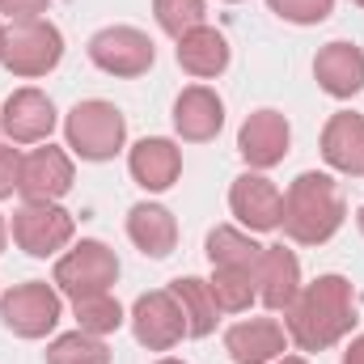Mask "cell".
Wrapping results in <instances>:
<instances>
[{
	"label": "cell",
	"instance_id": "12",
	"mask_svg": "<svg viewBox=\"0 0 364 364\" xmlns=\"http://www.w3.org/2000/svg\"><path fill=\"white\" fill-rule=\"evenodd\" d=\"M288 144H292V127H288V119L272 110V106H263V110H255V114H246V123H242V132H237V153H242V161L250 166V170H275L284 157H288Z\"/></svg>",
	"mask_w": 364,
	"mask_h": 364
},
{
	"label": "cell",
	"instance_id": "10",
	"mask_svg": "<svg viewBox=\"0 0 364 364\" xmlns=\"http://www.w3.org/2000/svg\"><path fill=\"white\" fill-rule=\"evenodd\" d=\"M77 182L73 170V153L68 149H55L51 140L34 153L21 157V182H17V195L26 203H60Z\"/></svg>",
	"mask_w": 364,
	"mask_h": 364
},
{
	"label": "cell",
	"instance_id": "20",
	"mask_svg": "<svg viewBox=\"0 0 364 364\" xmlns=\"http://www.w3.org/2000/svg\"><path fill=\"white\" fill-rule=\"evenodd\" d=\"M322 157L331 170L348 174V178H364V114L339 110L326 119L322 127Z\"/></svg>",
	"mask_w": 364,
	"mask_h": 364
},
{
	"label": "cell",
	"instance_id": "7",
	"mask_svg": "<svg viewBox=\"0 0 364 364\" xmlns=\"http://www.w3.org/2000/svg\"><path fill=\"white\" fill-rule=\"evenodd\" d=\"M9 233H13L17 250H26L30 259H55L60 250L73 246L77 220L64 203H21L13 212Z\"/></svg>",
	"mask_w": 364,
	"mask_h": 364
},
{
	"label": "cell",
	"instance_id": "9",
	"mask_svg": "<svg viewBox=\"0 0 364 364\" xmlns=\"http://www.w3.org/2000/svg\"><path fill=\"white\" fill-rule=\"evenodd\" d=\"M127 322H132L136 343L149 352H170L186 339V318H182V305L170 288H153V292L136 296Z\"/></svg>",
	"mask_w": 364,
	"mask_h": 364
},
{
	"label": "cell",
	"instance_id": "36",
	"mask_svg": "<svg viewBox=\"0 0 364 364\" xmlns=\"http://www.w3.org/2000/svg\"><path fill=\"white\" fill-rule=\"evenodd\" d=\"M0 43H4V21H0Z\"/></svg>",
	"mask_w": 364,
	"mask_h": 364
},
{
	"label": "cell",
	"instance_id": "30",
	"mask_svg": "<svg viewBox=\"0 0 364 364\" xmlns=\"http://www.w3.org/2000/svg\"><path fill=\"white\" fill-rule=\"evenodd\" d=\"M51 0H0V13L9 21H26V17H43Z\"/></svg>",
	"mask_w": 364,
	"mask_h": 364
},
{
	"label": "cell",
	"instance_id": "13",
	"mask_svg": "<svg viewBox=\"0 0 364 364\" xmlns=\"http://www.w3.org/2000/svg\"><path fill=\"white\" fill-rule=\"evenodd\" d=\"M229 212L237 216L242 229L272 233V229H279V216H284V191L267 174L250 170V174L233 178V186H229Z\"/></svg>",
	"mask_w": 364,
	"mask_h": 364
},
{
	"label": "cell",
	"instance_id": "22",
	"mask_svg": "<svg viewBox=\"0 0 364 364\" xmlns=\"http://www.w3.org/2000/svg\"><path fill=\"white\" fill-rule=\"evenodd\" d=\"M203 250H208V263H212V267L250 272V275H255L259 259H263V246H259L246 229H233V225H216V229L208 233Z\"/></svg>",
	"mask_w": 364,
	"mask_h": 364
},
{
	"label": "cell",
	"instance_id": "29",
	"mask_svg": "<svg viewBox=\"0 0 364 364\" xmlns=\"http://www.w3.org/2000/svg\"><path fill=\"white\" fill-rule=\"evenodd\" d=\"M21 182V153L13 144H0V199H13Z\"/></svg>",
	"mask_w": 364,
	"mask_h": 364
},
{
	"label": "cell",
	"instance_id": "21",
	"mask_svg": "<svg viewBox=\"0 0 364 364\" xmlns=\"http://www.w3.org/2000/svg\"><path fill=\"white\" fill-rule=\"evenodd\" d=\"M178 68L195 81H212L229 68V38L216 30V26H199L191 34L178 38Z\"/></svg>",
	"mask_w": 364,
	"mask_h": 364
},
{
	"label": "cell",
	"instance_id": "27",
	"mask_svg": "<svg viewBox=\"0 0 364 364\" xmlns=\"http://www.w3.org/2000/svg\"><path fill=\"white\" fill-rule=\"evenodd\" d=\"M153 17H157V26H161L174 43H178L182 34L208 26V9H203V0H153Z\"/></svg>",
	"mask_w": 364,
	"mask_h": 364
},
{
	"label": "cell",
	"instance_id": "34",
	"mask_svg": "<svg viewBox=\"0 0 364 364\" xmlns=\"http://www.w3.org/2000/svg\"><path fill=\"white\" fill-rule=\"evenodd\" d=\"M157 364H186V360H174V356H161Z\"/></svg>",
	"mask_w": 364,
	"mask_h": 364
},
{
	"label": "cell",
	"instance_id": "15",
	"mask_svg": "<svg viewBox=\"0 0 364 364\" xmlns=\"http://www.w3.org/2000/svg\"><path fill=\"white\" fill-rule=\"evenodd\" d=\"M225 127V102L212 85H186L174 97V132L186 144H208Z\"/></svg>",
	"mask_w": 364,
	"mask_h": 364
},
{
	"label": "cell",
	"instance_id": "1",
	"mask_svg": "<svg viewBox=\"0 0 364 364\" xmlns=\"http://www.w3.org/2000/svg\"><path fill=\"white\" fill-rule=\"evenodd\" d=\"M356 326V288L343 275H318L314 284H301L296 301L284 309L288 343L301 352H326L339 339H348Z\"/></svg>",
	"mask_w": 364,
	"mask_h": 364
},
{
	"label": "cell",
	"instance_id": "5",
	"mask_svg": "<svg viewBox=\"0 0 364 364\" xmlns=\"http://www.w3.org/2000/svg\"><path fill=\"white\" fill-rule=\"evenodd\" d=\"M64 318V296L55 284L47 279H26L13 284L0 296V322L4 331H13L17 339H47Z\"/></svg>",
	"mask_w": 364,
	"mask_h": 364
},
{
	"label": "cell",
	"instance_id": "33",
	"mask_svg": "<svg viewBox=\"0 0 364 364\" xmlns=\"http://www.w3.org/2000/svg\"><path fill=\"white\" fill-rule=\"evenodd\" d=\"M272 364H309L305 356H279V360H272Z\"/></svg>",
	"mask_w": 364,
	"mask_h": 364
},
{
	"label": "cell",
	"instance_id": "24",
	"mask_svg": "<svg viewBox=\"0 0 364 364\" xmlns=\"http://www.w3.org/2000/svg\"><path fill=\"white\" fill-rule=\"evenodd\" d=\"M73 318H77V331L97 335V339L114 335V331L127 322V314H123V305L114 301V292H90V296H77V301H73Z\"/></svg>",
	"mask_w": 364,
	"mask_h": 364
},
{
	"label": "cell",
	"instance_id": "17",
	"mask_svg": "<svg viewBox=\"0 0 364 364\" xmlns=\"http://www.w3.org/2000/svg\"><path fill=\"white\" fill-rule=\"evenodd\" d=\"M314 77H318L322 93H331V97H339V102L356 97V93L364 90V51L356 43H348V38L326 43V47L314 55Z\"/></svg>",
	"mask_w": 364,
	"mask_h": 364
},
{
	"label": "cell",
	"instance_id": "35",
	"mask_svg": "<svg viewBox=\"0 0 364 364\" xmlns=\"http://www.w3.org/2000/svg\"><path fill=\"white\" fill-rule=\"evenodd\" d=\"M356 225H360V233H364V208H360V212H356Z\"/></svg>",
	"mask_w": 364,
	"mask_h": 364
},
{
	"label": "cell",
	"instance_id": "11",
	"mask_svg": "<svg viewBox=\"0 0 364 364\" xmlns=\"http://www.w3.org/2000/svg\"><path fill=\"white\" fill-rule=\"evenodd\" d=\"M0 132L9 144H47L55 132V102L43 90H13L0 106Z\"/></svg>",
	"mask_w": 364,
	"mask_h": 364
},
{
	"label": "cell",
	"instance_id": "38",
	"mask_svg": "<svg viewBox=\"0 0 364 364\" xmlns=\"http://www.w3.org/2000/svg\"><path fill=\"white\" fill-rule=\"evenodd\" d=\"M225 4H237V0H225Z\"/></svg>",
	"mask_w": 364,
	"mask_h": 364
},
{
	"label": "cell",
	"instance_id": "23",
	"mask_svg": "<svg viewBox=\"0 0 364 364\" xmlns=\"http://www.w3.org/2000/svg\"><path fill=\"white\" fill-rule=\"evenodd\" d=\"M170 292L178 296V305H182L186 339H208V335L216 331V322H220V309H216V301H212L208 279H199V275H178V279L170 284Z\"/></svg>",
	"mask_w": 364,
	"mask_h": 364
},
{
	"label": "cell",
	"instance_id": "14",
	"mask_svg": "<svg viewBox=\"0 0 364 364\" xmlns=\"http://www.w3.org/2000/svg\"><path fill=\"white\" fill-rule=\"evenodd\" d=\"M127 170H132L136 186H144L149 195H161L182 174V149L166 136H144L127 149Z\"/></svg>",
	"mask_w": 364,
	"mask_h": 364
},
{
	"label": "cell",
	"instance_id": "32",
	"mask_svg": "<svg viewBox=\"0 0 364 364\" xmlns=\"http://www.w3.org/2000/svg\"><path fill=\"white\" fill-rule=\"evenodd\" d=\"M4 246H9V220L0 216V255H4Z\"/></svg>",
	"mask_w": 364,
	"mask_h": 364
},
{
	"label": "cell",
	"instance_id": "2",
	"mask_svg": "<svg viewBox=\"0 0 364 364\" xmlns=\"http://www.w3.org/2000/svg\"><path fill=\"white\" fill-rule=\"evenodd\" d=\"M343 220H348V203H343V191L331 174L305 170L288 182L284 216H279L284 237H292L296 246H322L343 229Z\"/></svg>",
	"mask_w": 364,
	"mask_h": 364
},
{
	"label": "cell",
	"instance_id": "26",
	"mask_svg": "<svg viewBox=\"0 0 364 364\" xmlns=\"http://www.w3.org/2000/svg\"><path fill=\"white\" fill-rule=\"evenodd\" d=\"M47 364H110V348L97 335L68 331L47 343Z\"/></svg>",
	"mask_w": 364,
	"mask_h": 364
},
{
	"label": "cell",
	"instance_id": "37",
	"mask_svg": "<svg viewBox=\"0 0 364 364\" xmlns=\"http://www.w3.org/2000/svg\"><path fill=\"white\" fill-rule=\"evenodd\" d=\"M352 4H360V9H364V0H352Z\"/></svg>",
	"mask_w": 364,
	"mask_h": 364
},
{
	"label": "cell",
	"instance_id": "16",
	"mask_svg": "<svg viewBox=\"0 0 364 364\" xmlns=\"http://www.w3.org/2000/svg\"><path fill=\"white\" fill-rule=\"evenodd\" d=\"M225 352L233 364H272L288 352V331L275 318H246L225 331Z\"/></svg>",
	"mask_w": 364,
	"mask_h": 364
},
{
	"label": "cell",
	"instance_id": "8",
	"mask_svg": "<svg viewBox=\"0 0 364 364\" xmlns=\"http://www.w3.org/2000/svg\"><path fill=\"white\" fill-rule=\"evenodd\" d=\"M90 60H93V68H102L106 77L132 81V77H144L153 68L157 47L136 26H106V30H97L90 38Z\"/></svg>",
	"mask_w": 364,
	"mask_h": 364
},
{
	"label": "cell",
	"instance_id": "3",
	"mask_svg": "<svg viewBox=\"0 0 364 364\" xmlns=\"http://www.w3.org/2000/svg\"><path fill=\"white\" fill-rule=\"evenodd\" d=\"M64 140L68 153L81 161H110L127 144V119L114 102L106 97H85L68 110L64 119Z\"/></svg>",
	"mask_w": 364,
	"mask_h": 364
},
{
	"label": "cell",
	"instance_id": "19",
	"mask_svg": "<svg viewBox=\"0 0 364 364\" xmlns=\"http://www.w3.org/2000/svg\"><path fill=\"white\" fill-rule=\"evenodd\" d=\"M127 237L144 259H170L178 246V220L166 203L144 199L127 212Z\"/></svg>",
	"mask_w": 364,
	"mask_h": 364
},
{
	"label": "cell",
	"instance_id": "28",
	"mask_svg": "<svg viewBox=\"0 0 364 364\" xmlns=\"http://www.w3.org/2000/svg\"><path fill=\"white\" fill-rule=\"evenodd\" d=\"M279 21H292V26H318L335 13V0H267Z\"/></svg>",
	"mask_w": 364,
	"mask_h": 364
},
{
	"label": "cell",
	"instance_id": "4",
	"mask_svg": "<svg viewBox=\"0 0 364 364\" xmlns=\"http://www.w3.org/2000/svg\"><path fill=\"white\" fill-rule=\"evenodd\" d=\"M64 60V34L55 21L47 17H26V21H9L4 26V43H0V64L21 77V81H38L47 73H55Z\"/></svg>",
	"mask_w": 364,
	"mask_h": 364
},
{
	"label": "cell",
	"instance_id": "6",
	"mask_svg": "<svg viewBox=\"0 0 364 364\" xmlns=\"http://www.w3.org/2000/svg\"><path fill=\"white\" fill-rule=\"evenodd\" d=\"M114 279H119V259L97 237H81L73 250H64L55 259V272H51V284L73 301L90 296V292H110Z\"/></svg>",
	"mask_w": 364,
	"mask_h": 364
},
{
	"label": "cell",
	"instance_id": "18",
	"mask_svg": "<svg viewBox=\"0 0 364 364\" xmlns=\"http://www.w3.org/2000/svg\"><path fill=\"white\" fill-rule=\"evenodd\" d=\"M255 292L272 314H284L301 292V259L284 246H263V259L255 267Z\"/></svg>",
	"mask_w": 364,
	"mask_h": 364
},
{
	"label": "cell",
	"instance_id": "31",
	"mask_svg": "<svg viewBox=\"0 0 364 364\" xmlns=\"http://www.w3.org/2000/svg\"><path fill=\"white\" fill-rule=\"evenodd\" d=\"M339 364H364V335H356V339L348 343V352H343Z\"/></svg>",
	"mask_w": 364,
	"mask_h": 364
},
{
	"label": "cell",
	"instance_id": "25",
	"mask_svg": "<svg viewBox=\"0 0 364 364\" xmlns=\"http://www.w3.org/2000/svg\"><path fill=\"white\" fill-rule=\"evenodd\" d=\"M208 288H212V301H216V309H220V314H246V309L259 301V292H255V275H250V272L212 267Z\"/></svg>",
	"mask_w": 364,
	"mask_h": 364
}]
</instances>
